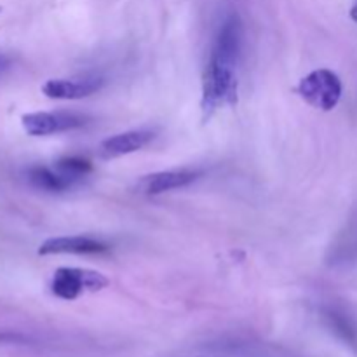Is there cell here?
I'll return each instance as SVG.
<instances>
[{
    "mask_svg": "<svg viewBox=\"0 0 357 357\" xmlns=\"http://www.w3.org/2000/svg\"><path fill=\"white\" fill-rule=\"evenodd\" d=\"M110 284L105 274L89 268L61 267L54 272L51 281L52 295L61 300H77L86 291H100Z\"/></svg>",
    "mask_w": 357,
    "mask_h": 357,
    "instance_id": "cell-3",
    "label": "cell"
},
{
    "mask_svg": "<svg viewBox=\"0 0 357 357\" xmlns=\"http://www.w3.org/2000/svg\"><path fill=\"white\" fill-rule=\"evenodd\" d=\"M86 115L75 112H31L21 117V126L30 136H51L86 126Z\"/></svg>",
    "mask_w": 357,
    "mask_h": 357,
    "instance_id": "cell-4",
    "label": "cell"
},
{
    "mask_svg": "<svg viewBox=\"0 0 357 357\" xmlns=\"http://www.w3.org/2000/svg\"><path fill=\"white\" fill-rule=\"evenodd\" d=\"M26 178L31 187L38 188V190L51 192V194H59V192L68 190L73 185V181L63 176L59 171H54L45 166H31L26 171Z\"/></svg>",
    "mask_w": 357,
    "mask_h": 357,
    "instance_id": "cell-10",
    "label": "cell"
},
{
    "mask_svg": "<svg viewBox=\"0 0 357 357\" xmlns=\"http://www.w3.org/2000/svg\"><path fill=\"white\" fill-rule=\"evenodd\" d=\"M56 171L66 176L68 180H72L73 183L79 181L80 178L87 176V174L93 171V164L89 162L84 157H77V155H70V157H63L56 162Z\"/></svg>",
    "mask_w": 357,
    "mask_h": 357,
    "instance_id": "cell-12",
    "label": "cell"
},
{
    "mask_svg": "<svg viewBox=\"0 0 357 357\" xmlns=\"http://www.w3.org/2000/svg\"><path fill=\"white\" fill-rule=\"evenodd\" d=\"M323 316L328 326L335 331L337 337H340L351 347H357V330L354 323L344 312H340L337 309H324Z\"/></svg>",
    "mask_w": 357,
    "mask_h": 357,
    "instance_id": "cell-11",
    "label": "cell"
},
{
    "mask_svg": "<svg viewBox=\"0 0 357 357\" xmlns=\"http://www.w3.org/2000/svg\"><path fill=\"white\" fill-rule=\"evenodd\" d=\"M110 246L107 243L87 236L51 237L38 246L40 257L49 255H103L108 253Z\"/></svg>",
    "mask_w": 357,
    "mask_h": 357,
    "instance_id": "cell-7",
    "label": "cell"
},
{
    "mask_svg": "<svg viewBox=\"0 0 357 357\" xmlns=\"http://www.w3.org/2000/svg\"><path fill=\"white\" fill-rule=\"evenodd\" d=\"M101 77H72V79H49L42 86V93L51 100H82L103 87Z\"/></svg>",
    "mask_w": 357,
    "mask_h": 357,
    "instance_id": "cell-5",
    "label": "cell"
},
{
    "mask_svg": "<svg viewBox=\"0 0 357 357\" xmlns=\"http://www.w3.org/2000/svg\"><path fill=\"white\" fill-rule=\"evenodd\" d=\"M199 176H201V173L192 169L159 171V173H153L150 174V176H146L145 180L142 181V188L145 194L159 195L164 194V192L187 187V185L194 183Z\"/></svg>",
    "mask_w": 357,
    "mask_h": 357,
    "instance_id": "cell-9",
    "label": "cell"
},
{
    "mask_svg": "<svg viewBox=\"0 0 357 357\" xmlns=\"http://www.w3.org/2000/svg\"><path fill=\"white\" fill-rule=\"evenodd\" d=\"M236 101V66L209 54V61L202 77V112L209 117L216 108L223 105H232Z\"/></svg>",
    "mask_w": 357,
    "mask_h": 357,
    "instance_id": "cell-1",
    "label": "cell"
},
{
    "mask_svg": "<svg viewBox=\"0 0 357 357\" xmlns=\"http://www.w3.org/2000/svg\"><path fill=\"white\" fill-rule=\"evenodd\" d=\"M153 139V132L146 131V129H136V131H126L119 132V135L110 136V138L103 139L100 145V153L105 159H117V157L129 155L143 146L149 145Z\"/></svg>",
    "mask_w": 357,
    "mask_h": 357,
    "instance_id": "cell-8",
    "label": "cell"
},
{
    "mask_svg": "<svg viewBox=\"0 0 357 357\" xmlns=\"http://www.w3.org/2000/svg\"><path fill=\"white\" fill-rule=\"evenodd\" d=\"M10 66H13V59L7 54H2V52H0V79L9 72Z\"/></svg>",
    "mask_w": 357,
    "mask_h": 357,
    "instance_id": "cell-13",
    "label": "cell"
},
{
    "mask_svg": "<svg viewBox=\"0 0 357 357\" xmlns=\"http://www.w3.org/2000/svg\"><path fill=\"white\" fill-rule=\"evenodd\" d=\"M241 49H243V24L237 14H230L220 24L216 31L215 44L211 47V56L223 59L230 65L237 66Z\"/></svg>",
    "mask_w": 357,
    "mask_h": 357,
    "instance_id": "cell-6",
    "label": "cell"
},
{
    "mask_svg": "<svg viewBox=\"0 0 357 357\" xmlns=\"http://www.w3.org/2000/svg\"><path fill=\"white\" fill-rule=\"evenodd\" d=\"M296 91H298L300 98L310 107L330 112L340 103L344 86L337 73L328 68H319L303 77Z\"/></svg>",
    "mask_w": 357,
    "mask_h": 357,
    "instance_id": "cell-2",
    "label": "cell"
},
{
    "mask_svg": "<svg viewBox=\"0 0 357 357\" xmlns=\"http://www.w3.org/2000/svg\"><path fill=\"white\" fill-rule=\"evenodd\" d=\"M0 13H2V6H0Z\"/></svg>",
    "mask_w": 357,
    "mask_h": 357,
    "instance_id": "cell-15",
    "label": "cell"
},
{
    "mask_svg": "<svg viewBox=\"0 0 357 357\" xmlns=\"http://www.w3.org/2000/svg\"><path fill=\"white\" fill-rule=\"evenodd\" d=\"M351 20L356 21V23H357V0L354 2V6L351 7Z\"/></svg>",
    "mask_w": 357,
    "mask_h": 357,
    "instance_id": "cell-14",
    "label": "cell"
}]
</instances>
